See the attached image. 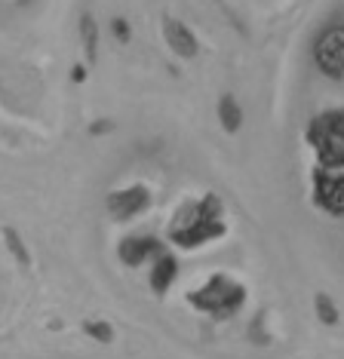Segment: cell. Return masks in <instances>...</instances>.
Wrapping results in <instances>:
<instances>
[{"label": "cell", "mask_w": 344, "mask_h": 359, "mask_svg": "<svg viewBox=\"0 0 344 359\" xmlns=\"http://www.w3.org/2000/svg\"><path fill=\"white\" fill-rule=\"evenodd\" d=\"M225 233V222H221V200L218 197H203L200 203H187L178 209L176 222L169 227V240L185 249L203 246V243L216 240Z\"/></svg>", "instance_id": "6da1fadb"}, {"label": "cell", "mask_w": 344, "mask_h": 359, "mask_svg": "<svg viewBox=\"0 0 344 359\" xmlns=\"http://www.w3.org/2000/svg\"><path fill=\"white\" fill-rule=\"evenodd\" d=\"M86 332H89V334H95L98 341H111V329H108L105 323H89V325H86Z\"/></svg>", "instance_id": "4fadbf2b"}, {"label": "cell", "mask_w": 344, "mask_h": 359, "mask_svg": "<svg viewBox=\"0 0 344 359\" xmlns=\"http://www.w3.org/2000/svg\"><path fill=\"white\" fill-rule=\"evenodd\" d=\"M191 304L197 310H203V313H212V316H218V320H225V316L240 310L243 285H237L234 280H227V276H212L206 285H200L191 295Z\"/></svg>", "instance_id": "3957f363"}, {"label": "cell", "mask_w": 344, "mask_h": 359, "mask_svg": "<svg viewBox=\"0 0 344 359\" xmlns=\"http://www.w3.org/2000/svg\"><path fill=\"white\" fill-rule=\"evenodd\" d=\"M317 310H319V316H323V323H335V320H338V313H335V307L329 304V298H326V295L317 298Z\"/></svg>", "instance_id": "7c38bea8"}, {"label": "cell", "mask_w": 344, "mask_h": 359, "mask_svg": "<svg viewBox=\"0 0 344 359\" xmlns=\"http://www.w3.org/2000/svg\"><path fill=\"white\" fill-rule=\"evenodd\" d=\"M314 200L332 215H344V169H317Z\"/></svg>", "instance_id": "277c9868"}, {"label": "cell", "mask_w": 344, "mask_h": 359, "mask_svg": "<svg viewBox=\"0 0 344 359\" xmlns=\"http://www.w3.org/2000/svg\"><path fill=\"white\" fill-rule=\"evenodd\" d=\"M317 65L323 74L344 77V28H329L317 40Z\"/></svg>", "instance_id": "5b68a950"}, {"label": "cell", "mask_w": 344, "mask_h": 359, "mask_svg": "<svg viewBox=\"0 0 344 359\" xmlns=\"http://www.w3.org/2000/svg\"><path fill=\"white\" fill-rule=\"evenodd\" d=\"M147 191L142 184L138 187H126V191H117V194H111L108 197V209H111V215L114 218H120V222H126V218H133L138 215L145 206H147Z\"/></svg>", "instance_id": "52a82bcc"}, {"label": "cell", "mask_w": 344, "mask_h": 359, "mask_svg": "<svg viewBox=\"0 0 344 359\" xmlns=\"http://www.w3.org/2000/svg\"><path fill=\"white\" fill-rule=\"evenodd\" d=\"M176 273H178V264H176V258L169 255V252H163V255L154 258V271H151V285H154V292H166L172 280H176Z\"/></svg>", "instance_id": "9c48e42d"}, {"label": "cell", "mask_w": 344, "mask_h": 359, "mask_svg": "<svg viewBox=\"0 0 344 359\" xmlns=\"http://www.w3.org/2000/svg\"><path fill=\"white\" fill-rule=\"evenodd\" d=\"M163 252H166L163 243L154 240V236H126V240L120 243V258H123V264H129V267H138L142 261L157 258Z\"/></svg>", "instance_id": "8992f818"}, {"label": "cell", "mask_w": 344, "mask_h": 359, "mask_svg": "<svg viewBox=\"0 0 344 359\" xmlns=\"http://www.w3.org/2000/svg\"><path fill=\"white\" fill-rule=\"evenodd\" d=\"M114 34H117L120 43H126V40H129V25H126V19H114Z\"/></svg>", "instance_id": "5bb4252c"}, {"label": "cell", "mask_w": 344, "mask_h": 359, "mask_svg": "<svg viewBox=\"0 0 344 359\" xmlns=\"http://www.w3.org/2000/svg\"><path fill=\"white\" fill-rule=\"evenodd\" d=\"M218 117H221V126H225L227 133H237V129H240L243 114H240V108H237V102L231 99V95H221V102H218Z\"/></svg>", "instance_id": "30bf717a"}, {"label": "cell", "mask_w": 344, "mask_h": 359, "mask_svg": "<svg viewBox=\"0 0 344 359\" xmlns=\"http://www.w3.org/2000/svg\"><path fill=\"white\" fill-rule=\"evenodd\" d=\"M307 138L317 151L319 169H344V111H323L310 120Z\"/></svg>", "instance_id": "7a4b0ae2"}, {"label": "cell", "mask_w": 344, "mask_h": 359, "mask_svg": "<svg viewBox=\"0 0 344 359\" xmlns=\"http://www.w3.org/2000/svg\"><path fill=\"white\" fill-rule=\"evenodd\" d=\"M166 40H169V46L176 50L178 55H185V59H191V55H197V37L187 31L182 22H176V19H166Z\"/></svg>", "instance_id": "ba28073f"}, {"label": "cell", "mask_w": 344, "mask_h": 359, "mask_svg": "<svg viewBox=\"0 0 344 359\" xmlns=\"http://www.w3.org/2000/svg\"><path fill=\"white\" fill-rule=\"evenodd\" d=\"M80 34H84V43H86V53H89V59H95L98 31H95V22H93V15H84V19H80Z\"/></svg>", "instance_id": "8fae6325"}]
</instances>
